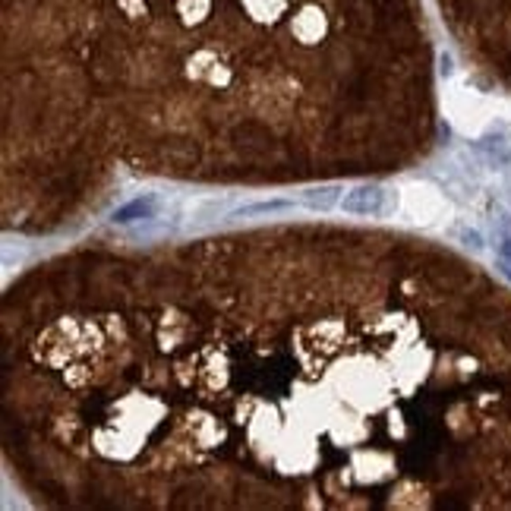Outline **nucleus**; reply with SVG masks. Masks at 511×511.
<instances>
[{
	"instance_id": "1",
	"label": "nucleus",
	"mask_w": 511,
	"mask_h": 511,
	"mask_svg": "<svg viewBox=\"0 0 511 511\" xmlns=\"http://www.w3.org/2000/svg\"><path fill=\"white\" fill-rule=\"evenodd\" d=\"M388 209V193L376 183H360L341 196V212L353 218H379Z\"/></svg>"
},
{
	"instance_id": "2",
	"label": "nucleus",
	"mask_w": 511,
	"mask_h": 511,
	"mask_svg": "<svg viewBox=\"0 0 511 511\" xmlns=\"http://www.w3.org/2000/svg\"><path fill=\"white\" fill-rule=\"evenodd\" d=\"M158 215V200L155 196H136L126 206H120L117 212L111 215L114 225H136V221H149Z\"/></svg>"
},
{
	"instance_id": "3",
	"label": "nucleus",
	"mask_w": 511,
	"mask_h": 511,
	"mask_svg": "<svg viewBox=\"0 0 511 511\" xmlns=\"http://www.w3.org/2000/svg\"><path fill=\"white\" fill-rule=\"evenodd\" d=\"M303 206L312 212H328V209L341 206V186H312L303 193Z\"/></svg>"
},
{
	"instance_id": "4",
	"label": "nucleus",
	"mask_w": 511,
	"mask_h": 511,
	"mask_svg": "<svg viewBox=\"0 0 511 511\" xmlns=\"http://www.w3.org/2000/svg\"><path fill=\"white\" fill-rule=\"evenodd\" d=\"M294 202L287 200H272V202H250V206H240L234 212V218H260V215H278V212H291Z\"/></svg>"
},
{
	"instance_id": "5",
	"label": "nucleus",
	"mask_w": 511,
	"mask_h": 511,
	"mask_svg": "<svg viewBox=\"0 0 511 511\" xmlns=\"http://www.w3.org/2000/svg\"><path fill=\"white\" fill-rule=\"evenodd\" d=\"M498 260H502V272L511 278V237H502L498 243Z\"/></svg>"
}]
</instances>
